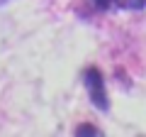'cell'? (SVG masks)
Segmentation results:
<instances>
[{"mask_svg":"<svg viewBox=\"0 0 146 137\" xmlns=\"http://www.w3.org/2000/svg\"><path fill=\"white\" fill-rule=\"evenodd\" d=\"M117 3H119V0H117Z\"/></svg>","mask_w":146,"mask_h":137,"instance_id":"cell-6","label":"cell"},{"mask_svg":"<svg viewBox=\"0 0 146 137\" xmlns=\"http://www.w3.org/2000/svg\"><path fill=\"white\" fill-rule=\"evenodd\" d=\"M83 81H85V91L90 95V103H93L98 110H107L110 108V100H107V88H105V79L100 74V68H85L83 74Z\"/></svg>","mask_w":146,"mask_h":137,"instance_id":"cell-1","label":"cell"},{"mask_svg":"<svg viewBox=\"0 0 146 137\" xmlns=\"http://www.w3.org/2000/svg\"><path fill=\"white\" fill-rule=\"evenodd\" d=\"M0 3H5V0H0Z\"/></svg>","mask_w":146,"mask_h":137,"instance_id":"cell-5","label":"cell"},{"mask_svg":"<svg viewBox=\"0 0 146 137\" xmlns=\"http://www.w3.org/2000/svg\"><path fill=\"white\" fill-rule=\"evenodd\" d=\"M122 7H131V10H141L146 7V0H119Z\"/></svg>","mask_w":146,"mask_h":137,"instance_id":"cell-2","label":"cell"},{"mask_svg":"<svg viewBox=\"0 0 146 137\" xmlns=\"http://www.w3.org/2000/svg\"><path fill=\"white\" fill-rule=\"evenodd\" d=\"M76 135H100V130L93 127V125H80L78 130H76Z\"/></svg>","mask_w":146,"mask_h":137,"instance_id":"cell-3","label":"cell"},{"mask_svg":"<svg viewBox=\"0 0 146 137\" xmlns=\"http://www.w3.org/2000/svg\"><path fill=\"white\" fill-rule=\"evenodd\" d=\"M93 3H95V5L100 7V10H107V7L112 5V0H93Z\"/></svg>","mask_w":146,"mask_h":137,"instance_id":"cell-4","label":"cell"}]
</instances>
